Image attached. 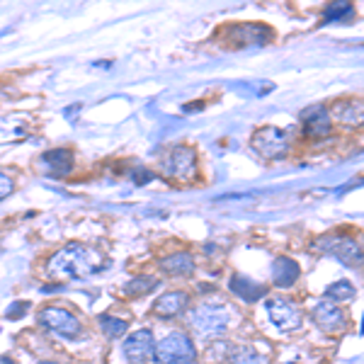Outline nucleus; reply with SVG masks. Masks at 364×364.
Returning <instances> with one entry per match:
<instances>
[{
	"mask_svg": "<svg viewBox=\"0 0 364 364\" xmlns=\"http://www.w3.org/2000/svg\"><path fill=\"white\" fill-rule=\"evenodd\" d=\"M231 314L224 304H199L190 316V326L202 336H219L228 328Z\"/></svg>",
	"mask_w": 364,
	"mask_h": 364,
	"instance_id": "3",
	"label": "nucleus"
},
{
	"mask_svg": "<svg viewBox=\"0 0 364 364\" xmlns=\"http://www.w3.org/2000/svg\"><path fill=\"white\" fill-rule=\"evenodd\" d=\"M156 287H158V279L156 277H144V274H141V277L129 282L124 291H127L129 296H144V294H149V291H154Z\"/></svg>",
	"mask_w": 364,
	"mask_h": 364,
	"instance_id": "18",
	"label": "nucleus"
},
{
	"mask_svg": "<svg viewBox=\"0 0 364 364\" xmlns=\"http://www.w3.org/2000/svg\"><path fill=\"white\" fill-rule=\"evenodd\" d=\"M252 151L267 158V161H277V158H284L287 151H289V139L277 127H262L252 134Z\"/></svg>",
	"mask_w": 364,
	"mask_h": 364,
	"instance_id": "4",
	"label": "nucleus"
},
{
	"mask_svg": "<svg viewBox=\"0 0 364 364\" xmlns=\"http://www.w3.org/2000/svg\"><path fill=\"white\" fill-rule=\"evenodd\" d=\"M187 304H190L187 291H168V294H163L154 304V314L158 318H175V316H180L187 309Z\"/></svg>",
	"mask_w": 364,
	"mask_h": 364,
	"instance_id": "13",
	"label": "nucleus"
},
{
	"mask_svg": "<svg viewBox=\"0 0 364 364\" xmlns=\"http://www.w3.org/2000/svg\"><path fill=\"white\" fill-rule=\"evenodd\" d=\"M228 289L245 304H255V301H260V299H265V294H267L265 284L245 277V274H233L231 282H228Z\"/></svg>",
	"mask_w": 364,
	"mask_h": 364,
	"instance_id": "12",
	"label": "nucleus"
},
{
	"mask_svg": "<svg viewBox=\"0 0 364 364\" xmlns=\"http://www.w3.org/2000/svg\"><path fill=\"white\" fill-rule=\"evenodd\" d=\"M13 190H15L13 178H8V175H5L3 170H0V202H3L5 197L13 195Z\"/></svg>",
	"mask_w": 364,
	"mask_h": 364,
	"instance_id": "24",
	"label": "nucleus"
},
{
	"mask_svg": "<svg viewBox=\"0 0 364 364\" xmlns=\"http://www.w3.org/2000/svg\"><path fill=\"white\" fill-rule=\"evenodd\" d=\"M301 124H304V132L306 136H326L333 127V119H331V112H328L323 105H311L301 112Z\"/></svg>",
	"mask_w": 364,
	"mask_h": 364,
	"instance_id": "11",
	"label": "nucleus"
},
{
	"mask_svg": "<svg viewBox=\"0 0 364 364\" xmlns=\"http://www.w3.org/2000/svg\"><path fill=\"white\" fill-rule=\"evenodd\" d=\"M352 15V5L350 3H333L326 8V13H323V22H338L343 20V17H350Z\"/></svg>",
	"mask_w": 364,
	"mask_h": 364,
	"instance_id": "22",
	"label": "nucleus"
},
{
	"mask_svg": "<svg viewBox=\"0 0 364 364\" xmlns=\"http://www.w3.org/2000/svg\"><path fill=\"white\" fill-rule=\"evenodd\" d=\"M102 255H97L95 250L85 248L80 243H68L66 248H61L56 255H51L49 269L54 277H66V279H80V277H90L97 269H102Z\"/></svg>",
	"mask_w": 364,
	"mask_h": 364,
	"instance_id": "1",
	"label": "nucleus"
},
{
	"mask_svg": "<svg viewBox=\"0 0 364 364\" xmlns=\"http://www.w3.org/2000/svg\"><path fill=\"white\" fill-rule=\"evenodd\" d=\"M42 364H56V362H42Z\"/></svg>",
	"mask_w": 364,
	"mask_h": 364,
	"instance_id": "26",
	"label": "nucleus"
},
{
	"mask_svg": "<svg viewBox=\"0 0 364 364\" xmlns=\"http://www.w3.org/2000/svg\"><path fill=\"white\" fill-rule=\"evenodd\" d=\"M161 269L168 272L170 277H187V274L195 272V260H192L190 252H175L161 260Z\"/></svg>",
	"mask_w": 364,
	"mask_h": 364,
	"instance_id": "16",
	"label": "nucleus"
},
{
	"mask_svg": "<svg viewBox=\"0 0 364 364\" xmlns=\"http://www.w3.org/2000/svg\"><path fill=\"white\" fill-rule=\"evenodd\" d=\"M228 360H231V364H269L267 355H262V352L252 348H236Z\"/></svg>",
	"mask_w": 364,
	"mask_h": 364,
	"instance_id": "17",
	"label": "nucleus"
},
{
	"mask_svg": "<svg viewBox=\"0 0 364 364\" xmlns=\"http://www.w3.org/2000/svg\"><path fill=\"white\" fill-rule=\"evenodd\" d=\"M299 274H301V269L291 257H277V260L272 262V282L282 289H287V287L296 284Z\"/></svg>",
	"mask_w": 364,
	"mask_h": 364,
	"instance_id": "15",
	"label": "nucleus"
},
{
	"mask_svg": "<svg viewBox=\"0 0 364 364\" xmlns=\"http://www.w3.org/2000/svg\"><path fill=\"white\" fill-rule=\"evenodd\" d=\"M27 311H29V301H15V304H10V309H8V318L10 321L22 318Z\"/></svg>",
	"mask_w": 364,
	"mask_h": 364,
	"instance_id": "23",
	"label": "nucleus"
},
{
	"mask_svg": "<svg viewBox=\"0 0 364 364\" xmlns=\"http://www.w3.org/2000/svg\"><path fill=\"white\" fill-rule=\"evenodd\" d=\"M0 364H3V362H0Z\"/></svg>",
	"mask_w": 364,
	"mask_h": 364,
	"instance_id": "27",
	"label": "nucleus"
},
{
	"mask_svg": "<svg viewBox=\"0 0 364 364\" xmlns=\"http://www.w3.org/2000/svg\"><path fill=\"white\" fill-rule=\"evenodd\" d=\"M42 168L51 175V178H63V175H68L70 168H73V154L66 149L46 151L42 156Z\"/></svg>",
	"mask_w": 364,
	"mask_h": 364,
	"instance_id": "14",
	"label": "nucleus"
},
{
	"mask_svg": "<svg viewBox=\"0 0 364 364\" xmlns=\"http://www.w3.org/2000/svg\"><path fill=\"white\" fill-rule=\"evenodd\" d=\"M316 248L326 250L328 255L338 257L340 262H345V265L350 267H360L362 265V248L360 243H357L355 238H348V236H328L316 243Z\"/></svg>",
	"mask_w": 364,
	"mask_h": 364,
	"instance_id": "6",
	"label": "nucleus"
},
{
	"mask_svg": "<svg viewBox=\"0 0 364 364\" xmlns=\"http://www.w3.org/2000/svg\"><path fill=\"white\" fill-rule=\"evenodd\" d=\"M39 323H42L46 331L56 333V336H61V338L73 340L80 336V321L66 309H58V306L42 309L39 311Z\"/></svg>",
	"mask_w": 364,
	"mask_h": 364,
	"instance_id": "5",
	"label": "nucleus"
},
{
	"mask_svg": "<svg viewBox=\"0 0 364 364\" xmlns=\"http://www.w3.org/2000/svg\"><path fill=\"white\" fill-rule=\"evenodd\" d=\"M100 328L102 333H107L109 338H122L127 333V321L122 318H112V316H100Z\"/></svg>",
	"mask_w": 364,
	"mask_h": 364,
	"instance_id": "20",
	"label": "nucleus"
},
{
	"mask_svg": "<svg viewBox=\"0 0 364 364\" xmlns=\"http://www.w3.org/2000/svg\"><path fill=\"white\" fill-rule=\"evenodd\" d=\"M134 180H136L139 185H146V182L151 180V173L149 170H136V173H134Z\"/></svg>",
	"mask_w": 364,
	"mask_h": 364,
	"instance_id": "25",
	"label": "nucleus"
},
{
	"mask_svg": "<svg viewBox=\"0 0 364 364\" xmlns=\"http://www.w3.org/2000/svg\"><path fill=\"white\" fill-rule=\"evenodd\" d=\"M166 173L175 180H190L197 173V154L190 146H178L166 158Z\"/></svg>",
	"mask_w": 364,
	"mask_h": 364,
	"instance_id": "7",
	"label": "nucleus"
},
{
	"mask_svg": "<svg viewBox=\"0 0 364 364\" xmlns=\"http://www.w3.org/2000/svg\"><path fill=\"white\" fill-rule=\"evenodd\" d=\"M156 364H197V348L185 333H170L154 348Z\"/></svg>",
	"mask_w": 364,
	"mask_h": 364,
	"instance_id": "2",
	"label": "nucleus"
},
{
	"mask_svg": "<svg viewBox=\"0 0 364 364\" xmlns=\"http://www.w3.org/2000/svg\"><path fill=\"white\" fill-rule=\"evenodd\" d=\"M336 117L340 122H360L362 117V105L350 100V102H343L340 107L336 109Z\"/></svg>",
	"mask_w": 364,
	"mask_h": 364,
	"instance_id": "21",
	"label": "nucleus"
},
{
	"mask_svg": "<svg viewBox=\"0 0 364 364\" xmlns=\"http://www.w3.org/2000/svg\"><path fill=\"white\" fill-rule=\"evenodd\" d=\"M357 291H355V287L350 284V282H336V284H331L326 289V296H328V301H348V299L355 296Z\"/></svg>",
	"mask_w": 364,
	"mask_h": 364,
	"instance_id": "19",
	"label": "nucleus"
},
{
	"mask_svg": "<svg viewBox=\"0 0 364 364\" xmlns=\"http://www.w3.org/2000/svg\"><path fill=\"white\" fill-rule=\"evenodd\" d=\"M154 348H156V340L151 331L132 333L124 340V357L129 364H144L154 357Z\"/></svg>",
	"mask_w": 364,
	"mask_h": 364,
	"instance_id": "9",
	"label": "nucleus"
},
{
	"mask_svg": "<svg viewBox=\"0 0 364 364\" xmlns=\"http://www.w3.org/2000/svg\"><path fill=\"white\" fill-rule=\"evenodd\" d=\"M311 316H314V323L321 328L323 333H331V336H336L345 328V311L338 309L333 301H318L311 311Z\"/></svg>",
	"mask_w": 364,
	"mask_h": 364,
	"instance_id": "10",
	"label": "nucleus"
},
{
	"mask_svg": "<svg viewBox=\"0 0 364 364\" xmlns=\"http://www.w3.org/2000/svg\"><path fill=\"white\" fill-rule=\"evenodd\" d=\"M267 316L279 331L291 333L301 328V311H299L294 304L284 301V299H267Z\"/></svg>",
	"mask_w": 364,
	"mask_h": 364,
	"instance_id": "8",
	"label": "nucleus"
}]
</instances>
